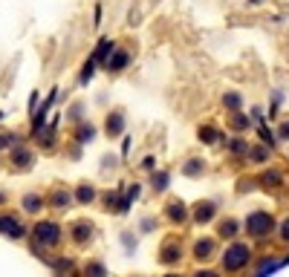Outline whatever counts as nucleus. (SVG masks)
Here are the masks:
<instances>
[{
    "instance_id": "2eb2a0df",
    "label": "nucleus",
    "mask_w": 289,
    "mask_h": 277,
    "mask_svg": "<svg viewBox=\"0 0 289 277\" xmlns=\"http://www.w3.org/2000/svg\"><path fill=\"white\" fill-rule=\"evenodd\" d=\"M165 185H168V173H156V176H154V188L162 191Z\"/></svg>"
},
{
    "instance_id": "5701e85b",
    "label": "nucleus",
    "mask_w": 289,
    "mask_h": 277,
    "mask_svg": "<svg viewBox=\"0 0 289 277\" xmlns=\"http://www.w3.org/2000/svg\"><path fill=\"white\" fill-rule=\"evenodd\" d=\"M278 173H269V176H266V185H278Z\"/></svg>"
},
{
    "instance_id": "412c9836",
    "label": "nucleus",
    "mask_w": 289,
    "mask_h": 277,
    "mask_svg": "<svg viewBox=\"0 0 289 277\" xmlns=\"http://www.w3.org/2000/svg\"><path fill=\"white\" fill-rule=\"evenodd\" d=\"M12 142H15L12 133H0V147H6V144H12Z\"/></svg>"
},
{
    "instance_id": "b1692460",
    "label": "nucleus",
    "mask_w": 289,
    "mask_h": 277,
    "mask_svg": "<svg viewBox=\"0 0 289 277\" xmlns=\"http://www.w3.org/2000/svg\"><path fill=\"white\" fill-rule=\"evenodd\" d=\"M280 237H283V240H289V220L283 223V231H280Z\"/></svg>"
},
{
    "instance_id": "dca6fc26",
    "label": "nucleus",
    "mask_w": 289,
    "mask_h": 277,
    "mask_svg": "<svg viewBox=\"0 0 289 277\" xmlns=\"http://www.w3.org/2000/svg\"><path fill=\"white\" fill-rule=\"evenodd\" d=\"M235 231H237V223H232V220H228V223H223V228H220V234H223V237H232Z\"/></svg>"
},
{
    "instance_id": "6ab92c4d",
    "label": "nucleus",
    "mask_w": 289,
    "mask_h": 277,
    "mask_svg": "<svg viewBox=\"0 0 289 277\" xmlns=\"http://www.w3.org/2000/svg\"><path fill=\"white\" fill-rule=\"evenodd\" d=\"M93 133H96V130H93V127L87 125V127L81 130V133H78V139H81V142H90V139H93Z\"/></svg>"
},
{
    "instance_id": "20e7f679",
    "label": "nucleus",
    "mask_w": 289,
    "mask_h": 277,
    "mask_svg": "<svg viewBox=\"0 0 289 277\" xmlns=\"http://www.w3.org/2000/svg\"><path fill=\"white\" fill-rule=\"evenodd\" d=\"M0 231L6 234V237H15V240H20L23 234H26V228L15 220V217H0Z\"/></svg>"
},
{
    "instance_id": "a878e982",
    "label": "nucleus",
    "mask_w": 289,
    "mask_h": 277,
    "mask_svg": "<svg viewBox=\"0 0 289 277\" xmlns=\"http://www.w3.org/2000/svg\"><path fill=\"white\" fill-rule=\"evenodd\" d=\"M0 202H3V194H0Z\"/></svg>"
},
{
    "instance_id": "ddd939ff",
    "label": "nucleus",
    "mask_w": 289,
    "mask_h": 277,
    "mask_svg": "<svg viewBox=\"0 0 289 277\" xmlns=\"http://www.w3.org/2000/svg\"><path fill=\"white\" fill-rule=\"evenodd\" d=\"M29 159H32V156H29V153L26 150H15V159H12V162H15V168H18V165H20V168H26V165H29Z\"/></svg>"
},
{
    "instance_id": "423d86ee",
    "label": "nucleus",
    "mask_w": 289,
    "mask_h": 277,
    "mask_svg": "<svg viewBox=\"0 0 289 277\" xmlns=\"http://www.w3.org/2000/svg\"><path fill=\"white\" fill-rule=\"evenodd\" d=\"M122 127H125L122 113H113V118H107V133L110 136H119V133H122Z\"/></svg>"
},
{
    "instance_id": "f03ea898",
    "label": "nucleus",
    "mask_w": 289,
    "mask_h": 277,
    "mask_svg": "<svg viewBox=\"0 0 289 277\" xmlns=\"http://www.w3.org/2000/svg\"><path fill=\"white\" fill-rule=\"evenodd\" d=\"M246 228H249L254 237H263L266 231H272V228H275V220H272L269 214H252L249 220H246Z\"/></svg>"
},
{
    "instance_id": "0eeeda50",
    "label": "nucleus",
    "mask_w": 289,
    "mask_h": 277,
    "mask_svg": "<svg viewBox=\"0 0 289 277\" xmlns=\"http://www.w3.org/2000/svg\"><path fill=\"white\" fill-rule=\"evenodd\" d=\"M110 52H113V41H107V38H104V41H101V46L96 49V58H93V61H101V58L107 61Z\"/></svg>"
},
{
    "instance_id": "f8f14e48",
    "label": "nucleus",
    "mask_w": 289,
    "mask_h": 277,
    "mask_svg": "<svg viewBox=\"0 0 289 277\" xmlns=\"http://www.w3.org/2000/svg\"><path fill=\"white\" fill-rule=\"evenodd\" d=\"M211 249H214V242H211V240H199L197 242V257H208Z\"/></svg>"
},
{
    "instance_id": "4be33fe9",
    "label": "nucleus",
    "mask_w": 289,
    "mask_h": 277,
    "mask_svg": "<svg viewBox=\"0 0 289 277\" xmlns=\"http://www.w3.org/2000/svg\"><path fill=\"white\" fill-rule=\"evenodd\" d=\"M226 104H228V107H232V110H235L237 104H240V99H237V96H226Z\"/></svg>"
},
{
    "instance_id": "393cba45",
    "label": "nucleus",
    "mask_w": 289,
    "mask_h": 277,
    "mask_svg": "<svg viewBox=\"0 0 289 277\" xmlns=\"http://www.w3.org/2000/svg\"><path fill=\"white\" fill-rule=\"evenodd\" d=\"M280 136H283V139H289V125H283V127H280Z\"/></svg>"
},
{
    "instance_id": "9d476101",
    "label": "nucleus",
    "mask_w": 289,
    "mask_h": 277,
    "mask_svg": "<svg viewBox=\"0 0 289 277\" xmlns=\"http://www.w3.org/2000/svg\"><path fill=\"white\" fill-rule=\"evenodd\" d=\"M211 217H214V205L203 202V205L197 208V220H199V223H206V220H211Z\"/></svg>"
},
{
    "instance_id": "6e6552de",
    "label": "nucleus",
    "mask_w": 289,
    "mask_h": 277,
    "mask_svg": "<svg viewBox=\"0 0 289 277\" xmlns=\"http://www.w3.org/2000/svg\"><path fill=\"white\" fill-rule=\"evenodd\" d=\"M168 217H171L174 223H177V220H185V208H182V202H171V208H168Z\"/></svg>"
},
{
    "instance_id": "9b49d317",
    "label": "nucleus",
    "mask_w": 289,
    "mask_h": 277,
    "mask_svg": "<svg viewBox=\"0 0 289 277\" xmlns=\"http://www.w3.org/2000/svg\"><path fill=\"white\" fill-rule=\"evenodd\" d=\"M41 205H44V199L38 197V194H29V197L23 199V208H26V211H38Z\"/></svg>"
},
{
    "instance_id": "39448f33",
    "label": "nucleus",
    "mask_w": 289,
    "mask_h": 277,
    "mask_svg": "<svg viewBox=\"0 0 289 277\" xmlns=\"http://www.w3.org/2000/svg\"><path fill=\"white\" fill-rule=\"evenodd\" d=\"M125 64H127V52H110L107 70H125Z\"/></svg>"
},
{
    "instance_id": "f257e3e1",
    "label": "nucleus",
    "mask_w": 289,
    "mask_h": 277,
    "mask_svg": "<svg viewBox=\"0 0 289 277\" xmlns=\"http://www.w3.org/2000/svg\"><path fill=\"white\" fill-rule=\"evenodd\" d=\"M246 263H249V249H246V245H232V249L226 251V257H223V266H226L228 271H237V268H243Z\"/></svg>"
},
{
    "instance_id": "4468645a",
    "label": "nucleus",
    "mask_w": 289,
    "mask_h": 277,
    "mask_svg": "<svg viewBox=\"0 0 289 277\" xmlns=\"http://www.w3.org/2000/svg\"><path fill=\"white\" fill-rule=\"evenodd\" d=\"M93 197H96V191H93V188H87V185H84V188H78V199H81V202H90Z\"/></svg>"
},
{
    "instance_id": "aec40b11",
    "label": "nucleus",
    "mask_w": 289,
    "mask_h": 277,
    "mask_svg": "<svg viewBox=\"0 0 289 277\" xmlns=\"http://www.w3.org/2000/svg\"><path fill=\"white\" fill-rule=\"evenodd\" d=\"M203 170V162H188L185 165V173H199Z\"/></svg>"
},
{
    "instance_id": "7ed1b4c3",
    "label": "nucleus",
    "mask_w": 289,
    "mask_h": 277,
    "mask_svg": "<svg viewBox=\"0 0 289 277\" xmlns=\"http://www.w3.org/2000/svg\"><path fill=\"white\" fill-rule=\"evenodd\" d=\"M35 237L41 245H55L61 240V228L55 223H41V225H35Z\"/></svg>"
},
{
    "instance_id": "1a4fd4ad",
    "label": "nucleus",
    "mask_w": 289,
    "mask_h": 277,
    "mask_svg": "<svg viewBox=\"0 0 289 277\" xmlns=\"http://www.w3.org/2000/svg\"><path fill=\"white\" fill-rule=\"evenodd\" d=\"M90 228H93L90 223H78V225H75V240H78V242L90 240Z\"/></svg>"
},
{
    "instance_id": "a211bd4d",
    "label": "nucleus",
    "mask_w": 289,
    "mask_h": 277,
    "mask_svg": "<svg viewBox=\"0 0 289 277\" xmlns=\"http://www.w3.org/2000/svg\"><path fill=\"white\" fill-rule=\"evenodd\" d=\"M52 202H55V208H64V205H67V202H70V197H67V194H61V191H58V194H55V197H52Z\"/></svg>"
},
{
    "instance_id": "f3484780",
    "label": "nucleus",
    "mask_w": 289,
    "mask_h": 277,
    "mask_svg": "<svg viewBox=\"0 0 289 277\" xmlns=\"http://www.w3.org/2000/svg\"><path fill=\"white\" fill-rule=\"evenodd\" d=\"M278 266H280V263H275V260H266V263H263V266L257 268V274H266V271H275Z\"/></svg>"
}]
</instances>
